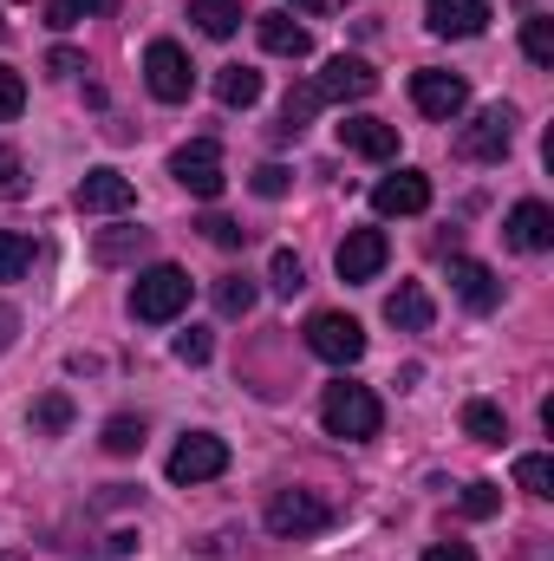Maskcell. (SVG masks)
<instances>
[{
  "label": "cell",
  "instance_id": "7bdbcfd3",
  "mask_svg": "<svg viewBox=\"0 0 554 561\" xmlns=\"http://www.w3.org/2000/svg\"><path fill=\"white\" fill-rule=\"evenodd\" d=\"M0 561H26V556H0Z\"/></svg>",
  "mask_w": 554,
  "mask_h": 561
},
{
  "label": "cell",
  "instance_id": "4316f807",
  "mask_svg": "<svg viewBox=\"0 0 554 561\" xmlns=\"http://www.w3.org/2000/svg\"><path fill=\"white\" fill-rule=\"evenodd\" d=\"M99 13H118V0H46L53 26H79V20H99Z\"/></svg>",
  "mask_w": 554,
  "mask_h": 561
},
{
  "label": "cell",
  "instance_id": "e575fe53",
  "mask_svg": "<svg viewBox=\"0 0 554 561\" xmlns=\"http://www.w3.org/2000/svg\"><path fill=\"white\" fill-rule=\"evenodd\" d=\"M20 112H26V79H20L13 66H0V125L20 118Z\"/></svg>",
  "mask_w": 554,
  "mask_h": 561
},
{
  "label": "cell",
  "instance_id": "f546056e",
  "mask_svg": "<svg viewBox=\"0 0 554 561\" xmlns=\"http://www.w3.org/2000/svg\"><path fill=\"white\" fill-rule=\"evenodd\" d=\"M516 483L529 490V496H554V463L542 450H529V457H516Z\"/></svg>",
  "mask_w": 554,
  "mask_h": 561
},
{
  "label": "cell",
  "instance_id": "d4e9b609",
  "mask_svg": "<svg viewBox=\"0 0 554 561\" xmlns=\"http://www.w3.org/2000/svg\"><path fill=\"white\" fill-rule=\"evenodd\" d=\"M26 268H33V236L0 229V280H20Z\"/></svg>",
  "mask_w": 554,
  "mask_h": 561
},
{
  "label": "cell",
  "instance_id": "44dd1931",
  "mask_svg": "<svg viewBox=\"0 0 554 561\" xmlns=\"http://www.w3.org/2000/svg\"><path fill=\"white\" fill-rule=\"evenodd\" d=\"M216 99H222L229 112H249V105L262 99V72H255V66H222V79H216Z\"/></svg>",
  "mask_w": 554,
  "mask_h": 561
},
{
  "label": "cell",
  "instance_id": "836d02e7",
  "mask_svg": "<svg viewBox=\"0 0 554 561\" xmlns=\"http://www.w3.org/2000/svg\"><path fill=\"white\" fill-rule=\"evenodd\" d=\"M457 510H463L470 523H483V516H496V510H503V490H496V483H470Z\"/></svg>",
  "mask_w": 554,
  "mask_h": 561
},
{
  "label": "cell",
  "instance_id": "6da1fadb",
  "mask_svg": "<svg viewBox=\"0 0 554 561\" xmlns=\"http://www.w3.org/2000/svg\"><path fill=\"white\" fill-rule=\"evenodd\" d=\"M320 424H326L333 437H346V444H366V437H379L385 405H379V392H372V386L333 379V386L320 392Z\"/></svg>",
  "mask_w": 554,
  "mask_h": 561
},
{
  "label": "cell",
  "instance_id": "603a6c76",
  "mask_svg": "<svg viewBox=\"0 0 554 561\" xmlns=\"http://www.w3.org/2000/svg\"><path fill=\"white\" fill-rule=\"evenodd\" d=\"M463 431H470L476 444H503V437H509V419H503V405L470 399V405H463Z\"/></svg>",
  "mask_w": 554,
  "mask_h": 561
},
{
  "label": "cell",
  "instance_id": "2e32d148",
  "mask_svg": "<svg viewBox=\"0 0 554 561\" xmlns=\"http://www.w3.org/2000/svg\"><path fill=\"white\" fill-rule=\"evenodd\" d=\"M450 287H457V300H463L470 313H496V307H503V280L489 275L483 262H463V255H457V262H450Z\"/></svg>",
  "mask_w": 554,
  "mask_h": 561
},
{
  "label": "cell",
  "instance_id": "484cf974",
  "mask_svg": "<svg viewBox=\"0 0 554 561\" xmlns=\"http://www.w3.org/2000/svg\"><path fill=\"white\" fill-rule=\"evenodd\" d=\"M105 450H112V457H138L143 450V419H131V412L105 419Z\"/></svg>",
  "mask_w": 554,
  "mask_h": 561
},
{
  "label": "cell",
  "instance_id": "ee69618b",
  "mask_svg": "<svg viewBox=\"0 0 554 561\" xmlns=\"http://www.w3.org/2000/svg\"><path fill=\"white\" fill-rule=\"evenodd\" d=\"M0 39H7V20H0Z\"/></svg>",
  "mask_w": 554,
  "mask_h": 561
},
{
  "label": "cell",
  "instance_id": "8d00e7d4",
  "mask_svg": "<svg viewBox=\"0 0 554 561\" xmlns=\"http://www.w3.org/2000/svg\"><path fill=\"white\" fill-rule=\"evenodd\" d=\"M20 183H26V163L13 144H0V196H20Z\"/></svg>",
  "mask_w": 554,
  "mask_h": 561
},
{
  "label": "cell",
  "instance_id": "83f0119b",
  "mask_svg": "<svg viewBox=\"0 0 554 561\" xmlns=\"http://www.w3.org/2000/svg\"><path fill=\"white\" fill-rule=\"evenodd\" d=\"M522 53H529L535 66H554V20L549 13H529V20H522Z\"/></svg>",
  "mask_w": 554,
  "mask_h": 561
},
{
  "label": "cell",
  "instance_id": "f35d334b",
  "mask_svg": "<svg viewBox=\"0 0 554 561\" xmlns=\"http://www.w3.org/2000/svg\"><path fill=\"white\" fill-rule=\"evenodd\" d=\"M46 72L72 79V72H85V53H72V46H53V53H46Z\"/></svg>",
  "mask_w": 554,
  "mask_h": 561
},
{
  "label": "cell",
  "instance_id": "b9f144b4",
  "mask_svg": "<svg viewBox=\"0 0 554 561\" xmlns=\"http://www.w3.org/2000/svg\"><path fill=\"white\" fill-rule=\"evenodd\" d=\"M287 7H293V13H339L346 0H287Z\"/></svg>",
  "mask_w": 554,
  "mask_h": 561
},
{
  "label": "cell",
  "instance_id": "30bf717a",
  "mask_svg": "<svg viewBox=\"0 0 554 561\" xmlns=\"http://www.w3.org/2000/svg\"><path fill=\"white\" fill-rule=\"evenodd\" d=\"M313 92H320V105H353V99H372L379 92V72L366 66V59H326V72L313 79Z\"/></svg>",
  "mask_w": 554,
  "mask_h": 561
},
{
  "label": "cell",
  "instance_id": "ac0fdd59",
  "mask_svg": "<svg viewBox=\"0 0 554 561\" xmlns=\"http://www.w3.org/2000/svg\"><path fill=\"white\" fill-rule=\"evenodd\" d=\"M339 144H346L353 157L385 163V157H399V125H385V118H346V125H339Z\"/></svg>",
  "mask_w": 554,
  "mask_h": 561
},
{
  "label": "cell",
  "instance_id": "8fae6325",
  "mask_svg": "<svg viewBox=\"0 0 554 561\" xmlns=\"http://www.w3.org/2000/svg\"><path fill=\"white\" fill-rule=\"evenodd\" d=\"M385 262H392V242H385V229H353V236L339 242V255H333L339 280H372Z\"/></svg>",
  "mask_w": 554,
  "mask_h": 561
},
{
  "label": "cell",
  "instance_id": "5b68a950",
  "mask_svg": "<svg viewBox=\"0 0 554 561\" xmlns=\"http://www.w3.org/2000/svg\"><path fill=\"white\" fill-rule=\"evenodd\" d=\"M170 176H176L189 196L216 203V196H222V183H229V170H222V144H216V138H189L176 157H170Z\"/></svg>",
  "mask_w": 554,
  "mask_h": 561
},
{
  "label": "cell",
  "instance_id": "f1b7e54d",
  "mask_svg": "<svg viewBox=\"0 0 554 561\" xmlns=\"http://www.w3.org/2000/svg\"><path fill=\"white\" fill-rule=\"evenodd\" d=\"M216 307H222L229 320H242V313L255 307V280H249V275H222V280H216Z\"/></svg>",
  "mask_w": 554,
  "mask_h": 561
},
{
  "label": "cell",
  "instance_id": "8992f818",
  "mask_svg": "<svg viewBox=\"0 0 554 561\" xmlns=\"http://www.w3.org/2000/svg\"><path fill=\"white\" fill-rule=\"evenodd\" d=\"M509 144H516V112H509V105H489V112H476V118L457 131V157H470V163H503Z\"/></svg>",
  "mask_w": 554,
  "mask_h": 561
},
{
  "label": "cell",
  "instance_id": "9c48e42d",
  "mask_svg": "<svg viewBox=\"0 0 554 561\" xmlns=\"http://www.w3.org/2000/svg\"><path fill=\"white\" fill-rule=\"evenodd\" d=\"M412 105L424 112V118L450 125V118L470 105V85H463L457 72H437V66H424V72H412Z\"/></svg>",
  "mask_w": 554,
  "mask_h": 561
},
{
  "label": "cell",
  "instance_id": "d6986e66",
  "mask_svg": "<svg viewBox=\"0 0 554 561\" xmlns=\"http://www.w3.org/2000/svg\"><path fill=\"white\" fill-rule=\"evenodd\" d=\"M385 320H392L399 333H424V327L437 320V307H430V294H424L417 280H399V287L385 294Z\"/></svg>",
  "mask_w": 554,
  "mask_h": 561
},
{
  "label": "cell",
  "instance_id": "60d3db41",
  "mask_svg": "<svg viewBox=\"0 0 554 561\" xmlns=\"http://www.w3.org/2000/svg\"><path fill=\"white\" fill-rule=\"evenodd\" d=\"M13 333H20V313H13V307H7V300H0V353H7V346H13Z\"/></svg>",
  "mask_w": 554,
  "mask_h": 561
},
{
  "label": "cell",
  "instance_id": "e0dca14e",
  "mask_svg": "<svg viewBox=\"0 0 554 561\" xmlns=\"http://www.w3.org/2000/svg\"><path fill=\"white\" fill-rule=\"evenodd\" d=\"M255 33H262V46H268L275 59H307V53H313V33H307V26H300L287 7L262 13V20H255Z\"/></svg>",
  "mask_w": 554,
  "mask_h": 561
},
{
  "label": "cell",
  "instance_id": "1f68e13d",
  "mask_svg": "<svg viewBox=\"0 0 554 561\" xmlns=\"http://www.w3.org/2000/svg\"><path fill=\"white\" fill-rule=\"evenodd\" d=\"M268 280H275L280 300H293V294L307 287V268H300V255H293V249H275V262H268Z\"/></svg>",
  "mask_w": 554,
  "mask_h": 561
},
{
  "label": "cell",
  "instance_id": "7c38bea8",
  "mask_svg": "<svg viewBox=\"0 0 554 561\" xmlns=\"http://www.w3.org/2000/svg\"><path fill=\"white\" fill-rule=\"evenodd\" d=\"M372 209H379V216H424V209H430V176H424V170L379 176V183H372Z\"/></svg>",
  "mask_w": 554,
  "mask_h": 561
},
{
  "label": "cell",
  "instance_id": "ab89813d",
  "mask_svg": "<svg viewBox=\"0 0 554 561\" xmlns=\"http://www.w3.org/2000/svg\"><path fill=\"white\" fill-rule=\"evenodd\" d=\"M424 561H476V549H470V542H430Z\"/></svg>",
  "mask_w": 554,
  "mask_h": 561
},
{
  "label": "cell",
  "instance_id": "cb8c5ba5",
  "mask_svg": "<svg viewBox=\"0 0 554 561\" xmlns=\"http://www.w3.org/2000/svg\"><path fill=\"white\" fill-rule=\"evenodd\" d=\"M66 424H72V399H66V392L33 399V437H59Z\"/></svg>",
  "mask_w": 554,
  "mask_h": 561
},
{
  "label": "cell",
  "instance_id": "4dcf8cb0",
  "mask_svg": "<svg viewBox=\"0 0 554 561\" xmlns=\"http://www.w3.org/2000/svg\"><path fill=\"white\" fill-rule=\"evenodd\" d=\"M313 112H320V92H313V79H307V85H293V92H287V105H280V131L293 138Z\"/></svg>",
  "mask_w": 554,
  "mask_h": 561
},
{
  "label": "cell",
  "instance_id": "7402d4cb",
  "mask_svg": "<svg viewBox=\"0 0 554 561\" xmlns=\"http://www.w3.org/2000/svg\"><path fill=\"white\" fill-rule=\"evenodd\" d=\"M189 20H196L209 39H235V26H242V0H189Z\"/></svg>",
  "mask_w": 554,
  "mask_h": 561
},
{
  "label": "cell",
  "instance_id": "3957f363",
  "mask_svg": "<svg viewBox=\"0 0 554 561\" xmlns=\"http://www.w3.org/2000/svg\"><path fill=\"white\" fill-rule=\"evenodd\" d=\"M143 85H150V99H163V105H189V92H196L189 53H183L176 39H150V46H143Z\"/></svg>",
  "mask_w": 554,
  "mask_h": 561
},
{
  "label": "cell",
  "instance_id": "7a4b0ae2",
  "mask_svg": "<svg viewBox=\"0 0 554 561\" xmlns=\"http://www.w3.org/2000/svg\"><path fill=\"white\" fill-rule=\"evenodd\" d=\"M183 307H189V275H183L176 262L143 268L138 287H131V313H138L143 327H163V320H176Z\"/></svg>",
  "mask_w": 554,
  "mask_h": 561
},
{
  "label": "cell",
  "instance_id": "ba28073f",
  "mask_svg": "<svg viewBox=\"0 0 554 561\" xmlns=\"http://www.w3.org/2000/svg\"><path fill=\"white\" fill-rule=\"evenodd\" d=\"M163 470H170V483H209V477L229 470V444L209 437V431H189V437H176V450H170Z\"/></svg>",
  "mask_w": 554,
  "mask_h": 561
},
{
  "label": "cell",
  "instance_id": "277c9868",
  "mask_svg": "<svg viewBox=\"0 0 554 561\" xmlns=\"http://www.w3.org/2000/svg\"><path fill=\"white\" fill-rule=\"evenodd\" d=\"M268 529L280 542H307V536H326L333 529V503L313 496V490H280L268 503Z\"/></svg>",
  "mask_w": 554,
  "mask_h": 561
},
{
  "label": "cell",
  "instance_id": "9a60e30c",
  "mask_svg": "<svg viewBox=\"0 0 554 561\" xmlns=\"http://www.w3.org/2000/svg\"><path fill=\"white\" fill-rule=\"evenodd\" d=\"M503 229H509V242H516L522 255H542V249H554V209H549V203H535V196H529V203H516Z\"/></svg>",
  "mask_w": 554,
  "mask_h": 561
},
{
  "label": "cell",
  "instance_id": "74e56055",
  "mask_svg": "<svg viewBox=\"0 0 554 561\" xmlns=\"http://www.w3.org/2000/svg\"><path fill=\"white\" fill-rule=\"evenodd\" d=\"M176 359H183V366H203V359H209V333H203V327L176 333Z\"/></svg>",
  "mask_w": 554,
  "mask_h": 561
},
{
  "label": "cell",
  "instance_id": "5bb4252c",
  "mask_svg": "<svg viewBox=\"0 0 554 561\" xmlns=\"http://www.w3.org/2000/svg\"><path fill=\"white\" fill-rule=\"evenodd\" d=\"M424 20L443 39H476L489 26V0H424Z\"/></svg>",
  "mask_w": 554,
  "mask_h": 561
},
{
  "label": "cell",
  "instance_id": "4fadbf2b",
  "mask_svg": "<svg viewBox=\"0 0 554 561\" xmlns=\"http://www.w3.org/2000/svg\"><path fill=\"white\" fill-rule=\"evenodd\" d=\"M85 216H125L131 203H138V190H131V176H118V170H85V183H79V196H72Z\"/></svg>",
  "mask_w": 554,
  "mask_h": 561
},
{
  "label": "cell",
  "instance_id": "d6a6232c",
  "mask_svg": "<svg viewBox=\"0 0 554 561\" xmlns=\"http://www.w3.org/2000/svg\"><path fill=\"white\" fill-rule=\"evenodd\" d=\"M196 229H203V236H209L216 249H242V242H249V229H242L235 216H216V209H209V216H203Z\"/></svg>",
  "mask_w": 554,
  "mask_h": 561
},
{
  "label": "cell",
  "instance_id": "ffe728a7",
  "mask_svg": "<svg viewBox=\"0 0 554 561\" xmlns=\"http://www.w3.org/2000/svg\"><path fill=\"white\" fill-rule=\"evenodd\" d=\"M138 255H150V229H131V222H118V229H99V236H92V262H99V268L138 262Z\"/></svg>",
  "mask_w": 554,
  "mask_h": 561
},
{
  "label": "cell",
  "instance_id": "d590c367",
  "mask_svg": "<svg viewBox=\"0 0 554 561\" xmlns=\"http://www.w3.org/2000/svg\"><path fill=\"white\" fill-rule=\"evenodd\" d=\"M249 183H255V196H268V203H275V196H287V183H293V170H280V163H262V170H255Z\"/></svg>",
  "mask_w": 554,
  "mask_h": 561
},
{
  "label": "cell",
  "instance_id": "52a82bcc",
  "mask_svg": "<svg viewBox=\"0 0 554 561\" xmlns=\"http://www.w3.org/2000/svg\"><path fill=\"white\" fill-rule=\"evenodd\" d=\"M307 346L326 359V366H359L366 359V327L353 313H313L307 320Z\"/></svg>",
  "mask_w": 554,
  "mask_h": 561
}]
</instances>
